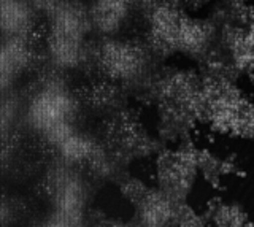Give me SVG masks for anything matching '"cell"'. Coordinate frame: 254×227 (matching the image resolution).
Listing matches in <instances>:
<instances>
[{
  "label": "cell",
  "mask_w": 254,
  "mask_h": 227,
  "mask_svg": "<svg viewBox=\"0 0 254 227\" xmlns=\"http://www.w3.org/2000/svg\"><path fill=\"white\" fill-rule=\"evenodd\" d=\"M132 6L129 0H94L89 6L94 30L105 38L115 37L129 19Z\"/></svg>",
  "instance_id": "8992f818"
},
{
  "label": "cell",
  "mask_w": 254,
  "mask_h": 227,
  "mask_svg": "<svg viewBox=\"0 0 254 227\" xmlns=\"http://www.w3.org/2000/svg\"><path fill=\"white\" fill-rule=\"evenodd\" d=\"M97 64L113 80L133 81L145 73L149 57L148 51L138 43L107 37L97 48Z\"/></svg>",
  "instance_id": "3957f363"
},
{
  "label": "cell",
  "mask_w": 254,
  "mask_h": 227,
  "mask_svg": "<svg viewBox=\"0 0 254 227\" xmlns=\"http://www.w3.org/2000/svg\"><path fill=\"white\" fill-rule=\"evenodd\" d=\"M34 62V50L29 43V38L3 37L2 53H0V72H2L3 89L8 84L19 78Z\"/></svg>",
  "instance_id": "5b68a950"
},
{
  "label": "cell",
  "mask_w": 254,
  "mask_h": 227,
  "mask_svg": "<svg viewBox=\"0 0 254 227\" xmlns=\"http://www.w3.org/2000/svg\"><path fill=\"white\" fill-rule=\"evenodd\" d=\"M37 6L30 0H2L0 22L3 37L29 38L35 26Z\"/></svg>",
  "instance_id": "52a82bcc"
},
{
  "label": "cell",
  "mask_w": 254,
  "mask_h": 227,
  "mask_svg": "<svg viewBox=\"0 0 254 227\" xmlns=\"http://www.w3.org/2000/svg\"><path fill=\"white\" fill-rule=\"evenodd\" d=\"M48 13L46 51L50 60L64 70L76 68L89 56L94 30L91 10L79 0H56Z\"/></svg>",
  "instance_id": "6da1fadb"
},
{
  "label": "cell",
  "mask_w": 254,
  "mask_h": 227,
  "mask_svg": "<svg viewBox=\"0 0 254 227\" xmlns=\"http://www.w3.org/2000/svg\"><path fill=\"white\" fill-rule=\"evenodd\" d=\"M148 38L156 53L197 57L208 46L210 30L202 19L192 16L177 3L162 0L151 6Z\"/></svg>",
  "instance_id": "7a4b0ae2"
},
{
  "label": "cell",
  "mask_w": 254,
  "mask_h": 227,
  "mask_svg": "<svg viewBox=\"0 0 254 227\" xmlns=\"http://www.w3.org/2000/svg\"><path fill=\"white\" fill-rule=\"evenodd\" d=\"M30 2L37 6V10L50 11V10H51V6L56 3V0H30Z\"/></svg>",
  "instance_id": "ba28073f"
},
{
  "label": "cell",
  "mask_w": 254,
  "mask_h": 227,
  "mask_svg": "<svg viewBox=\"0 0 254 227\" xmlns=\"http://www.w3.org/2000/svg\"><path fill=\"white\" fill-rule=\"evenodd\" d=\"M73 110V99L62 84L50 81L30 102L29 116L37 127L46 132H53L54 135H64L68 129V118Z\"/></svg>",
  "instance_id": "277c9868"
}]
</instances>
